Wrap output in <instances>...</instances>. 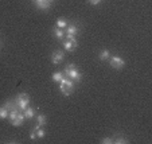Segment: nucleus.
I'll list each match as a JSON object with an SVG mask.
<instances>
[{
    "label": "nucleus",
    "instance_id": "9b49d317",
    "mask_svg": "<svg viewBox=\"0 0 152 144\" xmlns=\"http://www.w3.org/2000/svg\"><path fill=\"white\" fill-rule=\"evenodd\" d=\"M23 115H24V117H26L27 120H32V118L35 117V110H34V108L27 107L26 109L23 110Z\"/></svg>",
    "mask_w": 152,
    "mask_h": 144
},
{
    "label": "nucleus",
    "instance_id": "f3484780",
    "mask_svg": "<svg viewBox=\"0 0 152 144\" xmlns=\"http://www.w3.org/2000/svg\"><path fill=\"white\" fill-rule=\"evenodd\" d=\"M8 113H10V110L7 109L4 105H1V107H0V120H6V118H8Z\"/></svg>",
    "mask_w": 152,
    "mask_h": 144
},
{
    "label": "nucleus",
    "instance_id": "423d86ee",
    "mask_svg": "<svg viewBox=\"0 0 152 144\" xmlns=\"http://www.w3.org/2000/svg\"><path fill=\"white\" fill-rule=\"evenodd\" d=\"M32 1H34L35 7L38 10H43V11L49 10L50 6H51V1H49V0H32Z\"/></svg>",
    "mask_w": 152,
    "mask_h": 144
},
{
    "label": "nucleus",
    "instance_id": "20e7f679",
    "mask_svg": "<svg viewBox=\"0 0 152 144\" xmlns=\"http://www.w3.org/2000/svg\"><path fill=\"white\" fill-rule=\"evenodd\" d=\"M109 65H110V67H113V69L121 70V69H124V66H125V61H124L121 57H118V55H110Z\"/></svg>",
    "mask_w": 152,
    "mask_h": 144
},
{
    "label": "nucleus",
    "instance_id": "9d476101",
    "mask_svg": "<svg viewBox=\"0 0 152 144\" xmlns=\"http://www.w3.org/2000/svg\"><path fill=\"white\" fill-rule=\"evenodd\" d=\"M65 30H66L65 32H66L67 35H74V37L78 34V32H80V29H78V26H77V24H73V23L67 24V27Z\"/></svg>",
    "mask_w": 152,
    "mask_h": 144
},
{
    "label": "nucleus",
    "instance_id": "4be33fe9",
    "mask_svg": "<svg viewBox=\"0 0 152 144\" xmlns=\"http://www.w3.org/2000/svg\"><path fill=\"white\" fill-rule=\"evenodd\" d=\"M49 1H53V0H49Z\"/></svg>",
    "mask_w": 152,
    "mask_h": 144
},
{
    "label": "nucleus",
    "instance_id": "ddd939ff",
    "mask_svg": "<svg viewBox=\"0 0 152 144\" xmlns=\"http://www.w3.org/2000/svg\"><path fill=\"white\" fill-rule=\"evenodd\" d=\"M55 24H57V27L65 30L67 27V24H69V20H67L66 18H58L57 22H55Z\"/></svg>",
    "mask_w": 152,
    "mask_h": 144
},
{
    "label": "nucleus",
    "instance_id": "6ab92c4d",
    "mask_svg": "<svg viewBox=\"0 0 152 144\" xmlns=\"http://www.w3.org/2000/svg\"><path fill=\"white\" fill-rule=\"evenodd\" d=\"M101 144H112L113 143V139L112 137H104L102 140H100Z\"/></svg>",
    "mask_w": 152,
    "mask_h": 144
},
{
    "label": "nucleus",
    "instance_id": "2eb2a0df",
    "mask_svg": "<svg viewBox=\"0 0 152 144\" xmlns=\"http://www.w3.org/2000/svg\"><path fill=\"white\" fill-rule=\"evenodd\" d=\"M113 143H116V144H128L129 141L126 140V137H124V136L116 135L115 137H113Z\"/></svg>",
    "mask_w": 152,
    "mask_h": 144
},
{
    "label": "nucleus",
    "instance_id": "6e6552de",
    "mask_svg": "<svg viewBox=\"0 0 152 144\" xmlns=\"http://www.w3.org/2000/svg\"><path fill=\"white\" fill-rule=\"evenodd\" d=\"M24 120H26V117H24L23 112H19V115H18L12 121H10V123H11V125H14V127H20V125L24 123Z\"/></svg>",
    "mask_w": 152,
    "mask_h": 144
},
{
    "label": "nucleus",
    "instance_id": "dca6fc26",
    "mask_svg": "<svg viewBox=\"0 0 152 144\" xmlns=\"http://www.w3.org/2000/svg\"><path fill=\"white\" fill-rule=\"evenodd\" d=\"M63 77H65V74H63V72H55V73H53V75H51V80L54 81V82H61Z\"/></svg>",
    "mask_w": 152,
    "mask_h": 144
},
{
    "label": "nucleus",
    "instance_id": "f8f14e48",
    "mask_svg": "<svg viewBox=\"0 0 152 144\" xmlns=\"http://www.w3.org/2000/svg\"><path fill=\"white\" fill-rule=\"evenodd\" d=\"M110 51L108 49H104L102 51L98 54V58H100V61H102V62H106V61H109V58H110Z\"/></svg>",
    "mask_w": 152,
    "mask_h": 144
},
{
    "label": "nucleus",
    "instance_id": "4468645a",
    "mask_svg": "<svg viewBox=\"0 0 152 144\" xmlns=\"http://www.w3.org/2000/svg\"><path fill=\"white\" fill-rule=\"evenodd\" d=\"M35 120H37V124H39L40 127H45L47 124V117L45 115H37Z\"/></svg>",
    "mask_w": 152,
    "mask_h": 144
},
{
    "label": "nucleus",
    "instance_id": "0eeeda50",
    "mask_svg": "<svg viewBox=\"0 0 152 144\" xmlns=\"http://www.w3.org/2000/svg\"><path fill=\"white\" fill-rule=\"evenodd\" d=\"M62 43H63V49L66 50V51H70V53L74 51V50L78 47V42H72V40H69V39H63Z\"/></svg>",
    "mask_w": 152,
    "mask_h": 144
},
{
    "label": "nucleus",
    "instance_id": "a211bd4d",
    "mask_svg": "<svg viewBox=\"0 0 152 144\" xmlns=\"http://www.w3.org/2000/svg\"><path fill=\"white\" fill-rule=\"evenodd\" d=\"M34 129V128H32ZM35 132H37V137L38 139H43L45 136H46V131L43 129V127H39V128H37V129H34Z\"/></svg>",
    "mask_w": 152,
    "mask_h": 144
},
{
    "label": "nucleus",
    "instance_id": "f257e3e1",
    "mask_svg": "<svg viewBox=\"0 0 152 144\" xmlns=\"http://www.w3.org/2000/svg\"><path fill=\"white\" fill-rule=\"evenodd\" d=\"M59 90L63 96L69 97V96L75 90V82L67 77H63L62 81L59 82Z\"/></svg>",
    "mask_w": 152,
    "mask_h": 144
},
{
    "label": "nucleus",
    "instance_id": "aec40b11",
    "mask_svg": "<svg viewBox=\"0 0 152 144\" xmlns=\"http://www.w3.org/2000/svg\"><path fill=\"white\" fill-rule=\"evenodd\" d=\"M30 139H31V140H37V132H35L34 129H31V132H30Z\"/></svg>",
    "mask_w": 152,
    "mask_h": 144
},
{
    "label": "nucleus",
    "instance_id": "39448f33",
    "mask_svg": "<svg viewBox=\"0 0 152 144\" xmlns=\"http://www.w3.org/2000/svg\"><path fill=\"white\" fill-rule=\"evenodd\" d=\"M65 59V53L62 50H54L51 54V62L54 65H59L61 62H63Z\"/></svg>",
    "mask_w": 152,
    "mask_h": 144
},
{
    "label": "nucleus",
    "instance_id": "f03ea898",
    "mask_svg": "<svg viewBox=\"0 0 152 144\" xmlns=\"http://www.w3.org/2000/svg\"><path fill=\"white\" fill-rule=\"evenodd\" d=\"M63 74H65V77L73 80L74 82H81V80H82V73L75 67L74 64L67 65V66L65 67V70H63Z\"/></svg>",
    "mask_w": 152,
    "mask_h": 144
},
{
    "label": "nucleus",
    "instance_id": "7ed1b4c3",
    "mask_svg": "<svg viewBox=\"0 0 152 144\" xmlns=\"http://www.w3.org/2000/svg\"><path fill=\"white\" fill-rule=\"evenodd\" d=\"M12 101H14L15 108H18L20 112H23L27 107H30V101L31 100H30V96L27 93H19Z\"/></svg>",
    "mask_w": 152,
    "mask_h": 144
},
{
    "label": "nucleus",
    "instance_id": "412c9836",
    "mask_svg": "<svg viewBox=\"0 0 152 144\" xmlns=\"http://www.w3.org/2000/svg\"><path fill=\"white\" fill-rule=\"evenodd\" d=\"M101 1H102V0H89V3L92 4V6H98Z\"/></svg>",
    "mask_w": 152,
    "mask_h": 144
},
{
    "label": "nucleus",
    "instance_id": "1a4fd4ad",
    "mask_svg": "<svg viewBox=\"0 0 152 144\" xmlns=\"http://www.w3.org/2000/svg\"><path fill=\"white\" fill-rule=\"evenodd\" d=\"M53 35H54L58 40H63V39H65V37H66V32H65V30H63V29L54 27V29H53Z\"/></svg>",
    "mask_w": 152,
    "mask_h": 144
}]
</instances>
